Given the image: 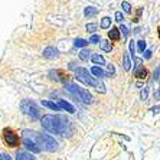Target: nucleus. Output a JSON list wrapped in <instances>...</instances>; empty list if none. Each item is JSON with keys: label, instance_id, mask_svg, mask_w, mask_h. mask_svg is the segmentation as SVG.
Masks as SVG:
<instances>
[{"label": "nucleus", "instance_id": "1", "mask_svg": "<svg viewBox=\"0 0 160 160\" xmlns=\"http://www.w3.org/2000/svg\"><path fill=\"white\" fill-rule=\"evenodd\" d=\"M41 123H42V127L46 128L49 133L59 134V136H63V137H71L72 136L71 121L62 116H52V114H48V116L42 117Z\"/></svg>", "mask_w": 160, "mask_h": 160}, {"label": "nucleus", "instance_id": "2", "mask_svg": "<svg viewBox=\"0 0 160 160\" xmlns=\"http://www.w3.org/2000/svg\"><path fill=\"white\" fill-rule=\"evenodd\" d=\"M25 136H30V140H35L38 146H41L46 152H56L58 150V142L53 140V137L48 136V134H38L33 131H23Z\"/></svg>", "mask_w": 160, "mask_h": 160}, {"label": "nucleus", "instance_id": "3", "mask_svg": "<svg viewBox=\"0 0 160 160\" xmlns=\"http://www.w3.org/2000/svg\"><path fill=\"white\" fill-rule=\"evenodd\" d=\"M67 89L69 91V92H72L74 95H77V97L79 98V100L82 101V102H85V104H89L91 101H92V95L87 91V89L81 88V87H78L77 84H67Z\"/></svg>", "mask_w": 160, "mask_h": 160}, {"label": "nucleus", "instance_id": "4", "mask_svg": "<svg viewBox=\"0 0 160 160\" xmlns=\"http://www.w3.org/2000/svg\"><path fill=\"white\" fill-rule=\"evenodd\" d=\"M75 75H77V79H78V81L84 82V84H87V85H89V87H97L98 88V85L101 84V82H98L94 77L89 75L88 69H85V68H77Z\"/></svg>", "mask_w": 160, "mask_h": 160}, {"label": "nucleus", "instance_id": "5", "mask_svg": "<svg viewBox=\"0 0 160 160\" xmlns=\"http://www.w3.org/2000/svg\"><path fill=\"white\" fill-rule=\"evenodd\" d=\"M22 111L25 112V114H28V116H30L32 118H39V116H41L39 107L30 100H25L22 102Z\"/></svg>", "mask_w": 160, "mask_h": 160}, {"label": "nucleus", "instance_id": "6", "mask_svg": "<svg viewBox=\"0 0 160 160\" xmlns=\"http://www.w3.org/2000/svg\"><path fill=\"white\" fill-rule=\"evenodd\" d=\"M3 138L4 142L8 143V146H10V147H16L19 144V137L10 128H4L3 130Z\"/></svg>", "mask_w": 160, "mask_h": 160}, {"label": "nucleus", "instance_id": "7", "mask_svg": "<svg viewBox=\"0 0 160 160\" xmlns=\"http://www.w3.org/2000/svg\"><path fill=\"white\" fill-rule=\"evenodd\" d=\"M22 142H23V146H25L28 150H30L32 153H39V152H41V147H39V146H38L33 140H29L28 137H23Z\"/></svg>", "mask_w": 160, "mask_h": 160}, {"label": "nucleus", "instance_id": "8", "mask_svg": "<svg viewBox=\"0 0 160 160\" xmlns=\"http://www.w3.org/2000/svg\"><path fill=\"white\" fill-rule=\"evenodd\" d=\"M43 56L48 58V59H53V58L58 56V49L53 48V46H49V48H46L43 51Z\"/></svg>", "mask_w": 160, "mask_h": 160}, {"label": "nucleus", "instance_id": "9", "mask_svg": "<svg viewBox=\"0 0 160 160\" xmlns=\"http://www.w3.org/2000/svg\"><path fill=\"white\" fill-rule=\"evenodd\" d=\"M58 105H59L61 108H63V110H67L68 112H75V108L72 107L69 102H67V101H63V100H59V102H58Z\"/></svg>", "mask_w": 160, "mask_h": 160}, {"label": "nucleus", "instance_id": "10", "mask_svg": "<svg viewBox=\"0 0 160 160\" xmlns=\"http://www.w3.org/2000/svg\"><path fill=\"white\" fill-rule=\"evenodd\" d=\"M108 38H110L111 41H118L120 39V29H117V28H111V30L108 32Z\"/></svg>", "mask_w": 160, "mask_h": 160}, {"label": "nucleus", "instance_id": "11", "mask_svg": "<svg viewBox=\"0 0 160 160\" xmlns=\"http://www.w3.org/2000/svg\"><path fill=\"white\" fill-rule=\"evenodd\" d=\"M42 104L45 105V107L51 108V110H53V111H61V107L58 104H55V102H52V101H42Z\"/></svg>", "mask_w": 160, "mask_h": 160}, {"label": "nucleus", "instance_id": "12", "mask_svg": "<svg viewBox=\"0 0 160 160\" xmlns=\"http://www.w3.org/2000/svg\"><path fill=\"white\" fill-rule=\"evenodd\" d=\"M98 13L97 8H94V6H88V8H85V10H84V15L88 16V18H91V16H95Z\"/></svg>", "mask_w": 160, "mask_h": 160}, {"label": "nucleus", "instance_id": "13", "mask_svg": "<svg viewBox=\"0 0 160 160\" xmlns=\"http://www.w3.org/2000/svg\"><path fill=\"white\" fill-rule=\"evenodd\" d=\"M16 160H35V159L25 152H18V154H16Z\"/></svg>", "mask_w": 160, "mask_h": 160}, {"label": "nucleus", "instance_id": "14", "mask_svg": "<svg viewBox=\"0 0 160 160\" xmlns=\"http://www.w3.org/2000/svg\"><path fill=\"white\" fill-rule=\"evenodd\" d=\"M147 75H149V72H147L146 68H140L138 71H136V77H137L138 79H144Z\"/></svg>", "mask_w": 160, "mask_h": 160}, {"label": "nucleus", "instance_id": "15", "mask_svg": "<svg viewBox=\"0 0 160 160\" xmlns=\"http://www.w3.org/2000/svg\"><path fill=\"white\" fill-rule=\"evenodd\" d=\"M91 59H92L94 63H100V65H104V63H105L104 58H102L101 55H98V53H94V55L91 56Z\"/></svg>", "mask_w": 160, "mask_h": 160}, {"label": "nucleus", "instance_id": "16", "mask_svg": "<svg viewBox=\"0 0 160 160\" xmlns=\"http://www.w3.org/2000/svg\"><path fill=\"white\" fill-rule=\"evenodd\" d=\"M91 72H92L94 75H97V77H105V75H107L101 68H98V67H92L91 68Z\"/></svg>", "mask_w": 160, "mask_h": 160}, {"label": "nucleus", "instance_id": "17", "mask_svg": "<svg viewBox=\"0 0 160 160\" xmlns=\"http://www.w3.org/2000/svg\"><path fill=\"white\" fill-rule=\"evenodd\" d=\"M101 49H102V51L110 52V51L112 49V43H111V42H108V41H102V42H101Z\"/></svg>", "mask_w": 160, "mask_h": 160}, {"label": "nucleus", "instance_id": "18", "mask_svg": "<svg viewBox=\"0 0 160 160\" xmlns=\"http://www.w3.org/2000/svg\"><path fill=\"white\" fill-rule=\"evenodd\" d=\"M87 43H88V42H87L85 39H81V38H78V39H75V41H74V45L77 46V48H82V46H87Z\"/></svg>", "mask_w": 160, "mask_h": 160}, {"label": "nucleus", "instance_id": "19", "mask_svg": "<svg viewBox=\"0 0 160 160\" xmlns=\"http://www.w3.org/2000/svg\"><path fill=\"white\" fill-rule=\"evenodd\" d=\"M130 68H131V61H130V56L127 55H124V69L126 71H130Z\"/></svg>", "mask_w": 160, "mask_h": 160}, {"label": "nucleus", "instance_id": "20", "mask_svg": "<svg viewBox=\"0 0 160 160\" xmlns=\"http://www.w3.org/2000/svg\"><path fill=\"white\" fill-rule=\"evenodd\" d=\"M110 25H111V19L110 18H104L101 20V28H102V29H108Z\"/></svg>", "mask_w": 160, "mask_h": 160}, {"label": "nucleus", "instance_id": "21", "mask_svg": "<svg viewBox=\"0 0 160 160\" xmlns=\"http://www.w3.org/2000/svg\"><path fill=\"white\" fill-rule=\"evenodd\" d=\"M147 97H149V87H143L140 98H142V100H147Z\"/></svg>", "mask_w": 160, "mask_h": 160}, {"label": "nucleus", "instance_id": "22", "mask_svg": "<svg viewBox=\"0 0 160 160\" xmlns=\"http://www.w3.org/2000/svg\"><path fill=\"white\" fill-rule=\"evenodd\" d=\"M89 51H87V49H84V51H81V53H79V58H81L82 61H88L89 58Z\"/></svg>", "mask_w": 160, "mask_h": 160}, {"label": "nucleus", "instance_id": "23", "mask_svg": "<svg viewBox=\"0 0 160 160\" xmlns=\"http://www.w3.org/2000/svg\"><path fill=\"white\" fill-rule=\"evenodd\" d=\"M134 63H136V71H138V69L142 68V63H143V61L140 59V58H134Z\"/></svg>", "mask_w": 160, "mask_h": 160}, {"label": "nucleus", "instance_id": "24", "mask_svg": "<svg viewBox=\"0 0 160 160\" xmlns=\"http://www.w3.org/2000/svg\"><path fill=\"white\" fill-rule=\"evenodd\" d=\"M137 46H138V51H142V52H144L146 51V42L144 41H138Z\"/></svg>", "mask_w": 160, "mask_h": 160}, {"label": "nucleus", "instance_id": "25", "mask_svg": "<svg viewBox=\"0 0 160 160\" xmlns=\"http://www.w3.org/2000/svg\"><path fill=\"white\" fill-rule=\"evenodd\" d=\"M95 29H97V25H95V23L87 25V30H88V32H95Z\"/></svg>", "mask_w": 160, "mask_h": 160}, {"label": "nucleus", "instance_id": "26", "mask_svg": "<svg viewBox=\"0 0 160 160\" xmlns=\"http://www.w3.org/2000/svg\"><path fill=\"white\" fill-rule=\"evenodd\" d=\"M121 6H123V9H124V12H126V13H130V12H131L130 4L127 3V2H123V4H121Z\"/></svg>", "mask_w": 160, "mask_h": 160}, {"label": "nucleus", "instance_id": "27", "mask_svg": "<svg viewBox=\"0 0 160 160\" xmlns=\"http://www.w3.org/2000/svg\"><path fill=\"white\" fill-rule=\"evenodd\" d=\"M88 42H91V43H98V42H100V36H97V35H92V36L89 38Z\"/></svg>", "mask_w": 160, "mask_h": 160}, {"label": "nucleus", "instance_id": "28", "mask_svg": "<svg viewBox=\"0 0 160 160\" xmlns=\"http://www.w3.org/2000/svg\"><path fill=\"white\" fill-rule=\"evenodd\" d=\"M120 30H121V32H123V35L124 36H128V29H127L126 26H124V25H121V26H120Z\"/></svg>", "mask_w": 160, "mask_h": 160}, {"label": "nucleus", "instance_id": "29", "mask_svg": "<svg viewBox=\"0 0 160 160\" xmlns=\"http://www.w3.org/2000/svg\"><path fill=\"white\" fill-rule=\"evenodd\" d=\"M123 13H121V12H117L116 13V20L117 22H123Z\"/></svg>", "mask_w": 160, "mask_h": 160}, {"label": "nucleus", "instance_id": "30", "mask_svg": "<svg viewBox=\"0 0 160 160\" xmlns=\"http://www.w3.org/2000/svg\"><path fill=\"white\" fill-rule=\"evenodd\" d=\"M0 160H12V159L9 154H6V153H0Z\"/></svg>", "mask_w": 160, "mask_h": 160}, {"label": "nucleus", "instance_id": "31", "mask_svg": "<svg viewBox=\"0 0 160 160\" xmlns=\"http://www.w3.org/2000/svg\"><path fill=\"white\" fill-rule=\"evenodd\" d=\"M130 51H131V53H133V58H136V56H134V53H136V46H134V41L130 42Z\"/></svg>", "mask_w": 160, "mask_h": 160}, {"label": "nucleus", "instance_id": "32", "mask_svg": "<svg viewBox=\"0 0 160 160\" xmlns=\"http://www.w3.org/2000/svg\"><path fill=\"white\" fill-rule=\"evenodd\" d=\"M154 79H160V67L154 71Z\"/></svg>", "mask_w": 160, "mask_h": 160}, {"label": "nucleus", "instance_id": "33", "mask_svg": "<svg viewBox=\"0 0 160 160\" xmlns=\"http://www.w3.org/2000/svg\"><path fill=\"white\" fill-rule=\"evenodd\" d=\"M144 58L146 59H150L152 58V52L150 51H144Z\"/></svg>", "mask_w": 160, "mask_h": 160}, {"label": "nucleus", "instance_id": "34", "mask_svg": "<svg viewBox=\"0 0 160 160\" xmlns=\"http://www.w3.org/2000/svg\"><path fill=\"white\" fill-rule=\"evenodd\" d=\"M114 74V67L112 65H108V75H112Z\"/></svg>", "mask_w": 160, "mask_h": 160}, {"label": "nucleus", "instance_id": "35", "mask_svg": "<svg viewBox=\"0 0 160 160\" xmlns=\"http://www.w3.org/2000/svg\"><path fill=\"white\" fill-rule=\"evenodd\" d=\"M142 12H143V9H142V8H140V9L137 10V18H136V22H137L138 19H140V15H142Z\"/></svg>", "mask_w": 160, "mask_h": 160}, {"label": "nucleus", "instance_id": "36", "mask_svg": "<svg viewBox=\"0 0 160 160\" xmlns=\"http://www.w3.org/2000/svg\"><path fill=\"white\" fill-rule=\"evenodd\" d=\"M156 100H160V87H159V89L156 91Z\"/></svg>", "mask_w": 160, "mask_h": 160}, {"label": "nucleus", "instance_id": "37", "mask_svg": "<svg viewBox=\"0 0 160 160\" xmlns=\"http://www.w3.org/2000/svg\"><path fill=\"white\" fill-rule=\"evenodd\" d=\"M152 111H153V112H159V111H160V105H159V107L152 108Z\"/></svg>", "mask_w": 160, "mask_h": 160}, {"label": "nucleus", "instance_id": "38", "mask_svg": "<svg viewBox=\"0 0 160 160\" xmlns=\"http://www.w3.org/2000/svg\"><path fill=\"white\" fill-rule=\"evenodd\" d=\"M159 38H160V28H159Z\"/></svg>", "mask_w": 160, "mask_h": 160}]
</instances>
